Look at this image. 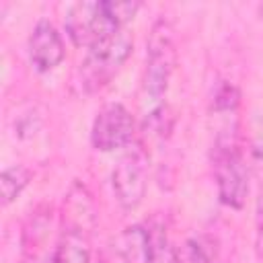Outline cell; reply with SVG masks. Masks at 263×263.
Masks as SVG:
<instances>
[{
	"mask_svg": "<svg viewBox=\"0 0 263 263\" xmlns=\"http://www.w3.org/2000/svg\"><path fill=\"white\" fill-rule=\"evenodd\" d=\"M212 171L220 201L232 210H240L249 195V168L234 127L218 132L212 146Z\"/></svg>",
	"mask_w": 263,
	"mask_h": 263,
	"instance_id": "1",
	"label": "cell"
},
{
	"mask_svg": "<svg viewBox=\"0 0 263 263\" xmlns=\"http://www.w3.org/2000/svg\"><path fill=\"white\" fill-rule=\"evenodd\" d=\"M175 68H177L175 33L166 18H158L152 25L146 41V64H144V76H142L144 97L146 101H152V109L164 107L162 97L168 90Z\"/></svg>",
	"mask_w": 263,
	"mask_h": 263,
	"instance_id": "2",
	"label": "cell"
},
{
	"mask_svg": "<svg viewBox=\"0 0 263 263\" xmlns=\"http://www.w3.org/2000/svg\"><path fill=\"white\" fill-rule=\"evenodd\" d=\"M134 47L132 35L121 29L109 39L92 45L78 68V86L84 95L99 92L121 70Z\"/></svg>",
	"mask_w": 263,
	"mask_h": 263,
	"instance_id": "3",
	"label": "cell"
},
{
	"mask_svg": "<svg viewBox=\"0 0 263 263\" xmlns=\"http://www.w3.org/2000/svg\"><path fill=\"white\" fill-rule=\"evenodd\" d=\"M113 193L123 210H136L148 187V152L144 146L134 144L115 164L111 175Z\"/></svg>",
	"mask_w": 263,
	"mask_h": 263,
	"instance_id": "4",
	"label": "cell"
},
{
	"mask_svg": "<svg viewBox=\"0 0 263 263\" xmlns=\"http://www.w3.org/2000/svg\"><path fill=\"white\" fill-rule=\"evenodd\" d=\"M123 27L117 25L105 10L103 2H78L66 16V31L76 45L92 47L111 35L119 33Z\"/></svg>",
	"mask_w": 263,
	"mask_h": 263,
	"instance_id": "5",
	"label": "cell"
},
{
	"mask_svg": "<svg viewBox=\"0 0 263 263\" xmlns=\"http://www.w3.org/2000/svg\"><path fill=\"white\" fill-rule=\"evenodd\" d=\"M134 140V117L121 103L105 105L90 127V144L95 150L113 152L129 146Z\"/></svg>",
	"mask_w": 263,
	"mask_h": 263,
	"instance_id": "6",
	"label": "cell"
},
{
	"mask_svg": "<svg viewBox=\"0 0 263 263\" xmlns=\"http://www.w3.org/2000/svg\"><path fill=\"white\" fill-rule=\"evenodd\" d=\"M66 55L64 39L60 31L47 18L35 23L29 35V60L37 72H51L62 64Z\"/></svg>",
	"mask_w": 263,
	"mask_h": 263,
	"instance_id": "7",
	"label": "cell"
},
{
	"mask_svg": "<svg viewBox=\"0 0 263 263\" xmlns=\"http://www.w3.org/2000/svg\"><path fill=\"white\" fill-rule=\"evenodd\" d=\"M117 251L125 263H150V230L148 224L127 226L117 238Z\"/></svg>",
	"mask_w": 263,
	"mask_h": 263,
	"instance_id": "8",
	"label": "cell"
},
{
	"mask_svg": "<svg viewBox=\"0 0 263 263\" xmlns=\"http://www.w3.org/2000/svg\"><path fill=\"white\" fill-rule=\"evenodd\" d=\"M49 263H90L88 249H86L82 234L76 230H68L62 236L58 249L53 251Z\"/></svg>",
	"mask_w": 263,
	"mask_h": 263,
	"instance_id": "9",
	"label": "cell"
},
{
	"mask_svg": "<svg viewBox=\"0 0 263 263\" xmlns=\"http://www.w3.org/2000/svg\"><path fill=\"white\" fill-rule=\"evenodd\" d=\"M31 181V171L23 164H14V166H8L2 171L0 175V189H2V203L8 205L12 203L21 191L29 185Z\"/></svg>",
	"mask_w": 263,
	"mask_h": 263,
	"instance_id": "10",
	"label": "cell"
},
{
	"mask_svg": "<svg viewBox=\"0 0 263 263\" xmlns=\"http://www.w3.org/2000/svg\"><path fill=\"white\" fill-rule=\"evenodd\" d=\"M240 103V92L238 88L228 82V80H222L216 84L214 88V95H212V111L216 113H232Z\"/></svg>",
	"mask_w": 263,
	"mask_h": 263,
	"instance_id": "11",
	"label": "cell"
},
{
	"mask_svg": "<svg viewBox=\"0 0 263 263\" xmlns=\"http://www.w3.org/2000/svg\"><path fill=\"white\" fill-rule=\"evenodd\" d=\"M173 263H210V255L199 240L189 238L181 247L173 249Z\"/></svg>",
	"mask_w": 263,
	"mask_h": 263,
	"instance_id": "12",
	"label": "cell"
},
{
	"mask_svg": "<svg viewBox=\"0 0 263 263\" xmlns=\"http://www.w3.org/2000/svg\"><path fill=\"white\" fill-rule=\"evenodd\" d=\"M107 14L117 23V25H125L127 21H132L136 16V12L140 10V2H103Z\"/></svg>",
	"mask_w": 263,
	"mask_h": 263,
	"instance_id": "13",
	"label": "cell"
},
{
	"mask_svg": "<svg viewBox=\"0 0 263 263\" xmlns=\"http://www.w3.org/2000/svg\"><path fill=\"white\" fill-rule=\"evenodd\" d=\"M251 156L257 162V166H263V111L259 113L255 127H253V138H251Z\"/></svg>",
	"mask_w": 263,
	"mask_h": 263,
	"instance_id": "14",
	"label": "cell"
},
{
	"mask_svg": "<svg viewBox=\"0 0 263 263\" xmlns=\"http://www.w3.org/2000/svg\"><path fill=\"white\" fill-rule=\"evenodd\" d=\"M255 255L257 261L263 263V191L259 197V210H257V232H255Z\"/></svg>",
	"mask_w": 263,
	"mask_h": 263,
	"instance_id": "15",
	"label": "cell"
},
{
	"mask_svg": "<svg viewBox=\"0 0 263 263\" xmlns=\"http://www.w3.org/2000/svg\"><path fill=\"white\" fill-rule=\"evenodd\" d=\"M259 12H261V14H263V4H261V6H259Z\"/></svg>",
	"mask_w": 263,
	"mask_h": 263,
	"instance_id": "16",
	"label": "cell"
}]
</instances>
